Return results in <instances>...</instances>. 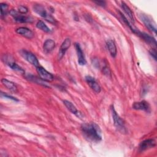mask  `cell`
<instances>
[{
  "label": "cell",
  "instance_id": "obj_1",
  "mask_svg": "<svg viewBox=\"0 0 157 157\" xmlns=\"http://www.w3.org/2000/svg\"><path fill=\"white\" fill-rule=\"evenodd\" d=\"M80 129L83 136L90 142L98 143L102 140L101 130L95 123H83L81 125Z\"/></svg>",
  "mask_w": 157,
  "mask_h": 157
},
{
  "label": "cell",
  "instance_id": "obj_2",
  "mask_svg": "<svg viewBox=\"0 0 157 157\" xmlns=\"http://www.w3.org/2000/svg\"><path fill=\"white\" fill-rule=\"evenodd\" d=\"M111 112L112 115V118L113 120V124L117 131L121 133L125 134L127 132V130L124 124L123 120L119 116V115L116 112L114 106L112 105L111 106Z\"/></svg>",
  "mask_w": 157,
  "mask_h": 157
},
{
  "label": "cell",
  "instance_id": "obj_3",
  "mask_svg": "<svg viewBox=\"0 0 157 157\" xmlns=\"http://www.w3.org/2000/svg\"><path fill=\"white\" fill-rule=\"evenodd\" d=\"M33 10L36 13H37L41 17L45 18L48 22H50L52 23H56L55 19L50 14L48 13V12H47V10L44 8V7L42 6L41 4H35L33 5Z\"/></svg>",
  "mask_w": 157,
  "mask_h": 157
},
{
  "label": "cell",
  "instance_id": "obj_4",
  "mask_svg": "<svg viewBox=\"0 0 157 157\" xmlns=\"http://www.w3.org/2000/svg\"><path fill=\"white\" fill-rule=\"evenodd\" d=\"M21 56L28 63L31 64L32 65L36 66V67L39 66V63L36 58V56L31 52L26 50H21L20 52Z\"/></svg>",
  "mask_w": 157,
  "mask_h": 157
},
{
  "label": "cell",
  "instance_id": "obj_5",
  "mask_svg": "<svg viewBox=\"0 0 157 157\" xmlns=\"http://www.w3.org/2000/svg\"><path fill=\"white\" fill-rule=\"evenodd\" d=\"M10 15L13 18V19L19 23H32L33 20L30 17H27L22 15L18 11L14 9H11L9 11Z\"/></svg>",
  "mask_w": 157,
  "mask_h": 157
},
{
  "label": "cell",
  "instance_id": "obj_6",
  "mask_svg": "<svg viewBox=\"0 0 157 157\" xmlns=\"http://www.w3.org/2000/svg\"><path fill=\"white\" fill-rule=\"evenodd\" d=\"M2 60L4 61V63H6L12 70L19 72L21 74L25 73V71L23 70V69L13 61V58L10 55H4V56L2 57Z\"/></svg>",
  "mask_w": 157,
  "mask_h": 157
},
{
  "label": "cell",
  "instance_id": "obj_7",
  "mask_svg": "<svg viewBox=\"0 0 157 157\" xmlns=\"http://www.w3.org/2000/svg\"><path fill=\"white\" fill-rule=\"evenodd\" d=\"M36 71L40 77V78L47 82H51L54 79V77L53 74H52L50 72H48L45 68H44L42 66H37L36 67Z\"/></svg>",
  "mask_w": 157,
  "mask_h": 157
},
{
  "label": "cell",
  "instance_id": "obj_8",
  "mask_svg": "<svg viewBox=\"0 0 157 157\" xmlns=\"http://www.w3.org/2000/svg\"><path fill=\"white\" fill-rule=\"evenodd\" d=\"M140 18L142 21L144 23L145 26L151 32L155 34L156 33V28L155 23L152 21V20L145 14H141L140 15Z\"/></svg>",
  "mask_w": 157,
  "mask_h": 157
},
{
  "label": "cell",
  "instance_id": "obj_9",
  "mask_svg": "<svg viewBox=\"0 0 157 157\" xmlns=\"http://www.w3.org/2000/svg\"><path fill=\"white\" fill-rule=\"evenodd\" d=\"M156 145V142L153 139H148L143 140L140 142L139 146V150L143 152L147 150L153 148Z\"/></svg>",
  "mask_w": 157,
  "mask_h": 157
},
{
  "label": "cell",
  "instance_id": "obj_10",
  "mask_svg": "<svg viewBox=\"0 0 157 157\" xmlns=\"http://www.w3.org/2000/svg\"><path fill=\"white\" fill-rule=\"evenodd\" d=\"M85 80L90 87L96 93H99L101 91V88L95 78L90 75H86Z\"/></svg>",
  "mask_w": 157,
  "mask_h": 157
},
{
  "label": "cell",
  "instance_id": "obj_11",
  "mask_svg": "<svg viewBox=\"0 0 157 157\" xmlns=\"http://www.w3.org/2000/svg\"><path fill=\"white\" fill-rule=\"evenodd\" d=\"M132 108L135 110H144L147 112H150V105L148 102L146 101H141L139 102H135L132 104Z\"/></svg>",
  "mask_w": 157,
  "mask_h": 157
},
{
  "label": "cell",
  "instance_id": "obj_12",
  "mask_svg": "<svg viewBox=\"0 0 157 157\" xmlns=\"http://www.w3.org/2000/svg\"><path fill=\"white\" fill-rule=\"evenodd\" d=\"M71 45V41L69 38H66V39H64V40L61 44V47L59 48V50L58 52V59H61L64 56L66 52L70 47Z\"/></svg>",
  "mask_w": 157,
  "mask_h": 157
},
{
  "label": "cell",
  "instance_id": "obj_13",
  "mask_svg": "<svg viewBox=\"0 0 157 157\" xmlns=\"http://www.w3.org/2000/svg\"><path fill=\"white\" fill-rule=\"evenodd\" d=\"M75 47L77 52V56L78 59V63L80 66H83L86 64V61L85 57V55L83 54V52L81 48V47L79 44L75 43Z\"/></svg>",
  "mask_w": 157,
  "mask_h": 157
},
{
  "label": "cell",
  "instance_id": "obj_14",
  "mask_svg": "<svg viewBox=\"0 0 157 157\" xmlns=\"http://www.w3.org/2000/svg\"><path fill=\"white\" fill-rule=\"evenodd\" d=\"M137 35H138L139 36H140L145 42H147V44H148L150 45H152L154 47H156V41L155 39V38H153L152 36L148 35L147 33H142L140 31H139V32L137 33Z\"/></svg>",
  "mask_w": 157,
  "mask_h": 157
},
{
  "label": "cell",
  "instance_id": "obj_15",
  "mask_svg": "<svg viewBox=\"0 0 157 157\" xmlns=\"http://www.w3.org/2000/svg\"><path fill=\"white\" fill-rule=\"evenodd\" d=\"M15 31L17 34H20L28 39H31L34 37L33 32L30 29L26 27H20L17 28Z\"/></svg>",
  "mask_w": 157,
  "mask_h": 157
},
{
  "label": "cell",
  "instance_id": "obj_16",
  "mask_svg": "<svg viewBox=\"0 0 157 157\" xmlns=\"http://www.w3.org/2000/svg\"><path fill=\"white\" fill-rule=\"evenodd\" d=\"M55 47V42L53 40L48 39H47L43 45V49L45 53H50Z\"/></svg>",
  "mask_w": 157,
  "mask_h": 157
},
{
  "label": "cell",
  "instance_id": "obj_17",
  "mask_svg": "<svg viewBox=\"0 0 157 157\" xmlns=\"http://www.w3.org/2000/svg\"><path fill=\"white\" fill-rule=\"evenodd\" d=\"M1 83L6 88H7L10 91L13 93L17 92V87L16 85L12 81H10L6 78H2Z\"/></svg>",
  "mask_w": 157,
  "mask_h": 157
},
{
  "label": "cell",
  "instance_id": "obj_18",
  "mask_svg": "<svg viewBox=\"0 0 157 157\" xmlns=\"http://www.w3.org/2000/svg\"><path fill=\"white\" fill-rule=\"evenodd\" d=\"M121 8L123 10V12H124V13L128 16V17L129 18V19L131 20V21L134 23V15L133 13L132 12V10H131V9L128 6H127V4L126 3H124V2L122 1L121 2Z\"/></svg>",
  "mask_w": 157,
  "mask_h": 157
},
{
  "label": "cell",
  "instance_id": "obj_19",
  "mask_svg": "<svg viewBox=\"0 0 157 157\" xmlns=\"http://www.w3.org/2000/svg\"><path fill=\"white\" fill-rule=\"evenodd\" d=\"M107 47L110 52V55L113 57L115 58L117 55V47L115 44V42L112 40H108L106 42Z\"/></svg>",
  "mask_w": 157,
  "mask_h": 157
},
{
  "label": "cell",
  "instance_id": "obj_20",
  "mask_svg": "<svg viewBox=\"0 0 157 157\" xmlns=\"http://www.w3.org/2000/svg\"><path fill=\"white\" fill-rule=\"evenodd\" d=\"M63 103L65 105V106L67 107V109L73 114H75L77 116H78V114L80 113V112L77 110V108L75 107V106L71 102L67 100H64L63 101Z\"/></svg>",
  "mask_w": 157,
  "mask_h": 157
},
{
  "label": "cell",
  "instance_id": "obj_21",
  "mask_svg": "<svg viewBox=\"0 0 157 157\" xmlns=\"http://www.w3.org/2000/svg\"><path fill=\"white\" fill-rule=\"evenodd\" d=\"M36 27L39 29H40V30L45 32V33H50L51 32V29L45 25V23L42 21V20H39L36 23Z\"/></svg>",
  "mask_w": 157,
  "mask_h": 157
},
{
  "label": "cell",
  "instance_id": "obj_22",
  "mask_svg": "<svg viewBox=\"0 0 157 157\" xmlns=\"http://www.w3.org/2000/svg\"><path fill=\"white\" fill-rule=\"evenodd\" d=\"M28 78H29L30 80L36 83H38V84H40L44 86H47L46 85V84L44 82V80H42L41 78H37L36 76H34V75H28V76L27 77Z\"/></svg>",
  "mask_w": 157,
  "mask_h": 157
},
{
  "label": "cell",
  "instance_id": "obj_23",
  "mask_svg": "<svg viewBox=\"0 0 157 157\" xmlns=\"http://www.w3.org/2000/svg\"><path fill=\"white\" fill-rule=\"evenodd\" d=\"M0 5H1L0 6H1V17H2L5 16L7 13L8 6L6 3H1Z\"/></svg>",
  "mask_w": 157,
  "mask_h": 157
},
{
  "label": "cell",
  "instance_id": "obj_24",
  "mask_svg": "<svg viewBox=\"0 0 157 157\" xmlns=\"http://www.w3.org/2000/svg\"><path fill=\"white\" fill-rule=\"evenodd\" d=\"M1 97H4L5 98H7V99H11L12 101H18L19 100L18 99H17L16 98L11 96V95H9L7 93H3V92H1Z\"/></svg>",
  "mask_w": 157,
  "mask_h": 157
},
{
  "label": "cell",
  "instance_id": "obj_25",
  "mask_svg": "<svg viewBox=\"0 0 157 157\" xmlns=\"http://www.w3.org/2000/svg\"><path fill=\"white\" fill-rule=\"evenodd\" d=\"M102 73H103L104 75H107V77H109V76L110 77V75H111L110 70L109 69V68L106 65H105L104 66H103V67H102Z\"/></svg>",
  "mask_w": 157,
  "mask_h": 157
},
{
  "label": "cell",
  "instance_id": "obj_26",
  "mask_svg": "<svg viewBox=\"0 0 157 157\" xmlns=\"http://www.w3.org/2000/svg\"><path fill=\"white\" fill-rule=\"evenodd\" d=\"M18 12L21 14H25L28 12V9L24 6H20L18 7Z\"/></svg>",
  "mask_w": 157,
  "mask_h": 157
},
{
  "label": "cell",
  "instance_id": "obj_27",
  "mask_svg": "<svg viewBox=\"0 0 157 157\" xmlns=\"http://www.w3.org/2000/svg\"><path fill=\"white\" fill-rule=\"evenodd\" d=\"M149 53L153 58V59L156 61V51L155 48H151L149 50Z\"/></svg>",
  "mask_w": 157,
  "mask_h": 157
},
{
  "label": "cell",
  "instance_id": "obj_28",
  "mask_svg": "<svg viewBox=\"0 0 157 157\" xmlns=\"http://www.w3.org/2000/svg\"><path fill=\"white\" fill-rule=\"evenodd\" d=\"M93 2L95 3L96 5L101 7H105L106 6V2L104 1H93Z\"/></svg>",
  "mask_w": 157,
  "mask_h": 157
}]
</instances>
